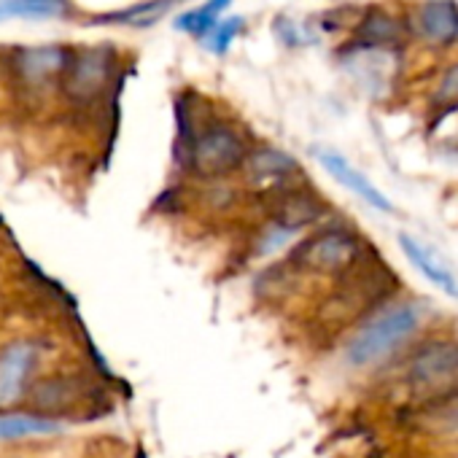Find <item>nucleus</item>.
I'll return each mask as SVG.
<instances>
[{
    "mask_svg": "<svg viewBox=\"0 0 458 458\" xmlns=\"http://www.w3.org/2000/svg\"><path fill=\"white\" fill-rule=\"evenodd\" d=\"M445 412H447V428H453V431L458 434V399H455Z\"/></svg>",
    "mask_w": 458,
    "mask_h": 458,
    "instance_id": "obj_20",
    "label": "nucleus"
},
{
    "mask_svg": "<svg viewBox=\"0 0 458 458\" xmlns=\"http://www.w3.org/2000/svg\"><path fill=\"white\" fill-rule=\"evenodd\" d=\"M246 28V22H243V17H229V20H218L216 22V28L205 36V47H208V52H213V55H226L229 52V47H233V41L241 36V30Z\"/></svg>",
    "mask_w": 458,
    "mask_h": 458,
    "instance_id": "obj_18",
    "label": "nucleus"
},
{
    "mask_svg": "<svg viewBox=\"0 0 458 458\" xmlns=\"http://www.w3.org/2000/svg\"><path fill=\"white\" fill-rule=\"evenodd\" d=\"M106 81H108V57L103 52H87L73 63L65 89L79 100H89L106 87Z\"/></svg>",
    "mask_w": 458,
    "mask_h": 458,
    "instance_id": "obj_9",
    "label": "nucleus"
},
{
    "mask_svg": "<svg viewBox=\"0 0 458 458\" xmlns=\"http://www.w3.org/2000/svg\"><path fill=\"white\" fill-rule=\"evenodd\" d=\"M359 36H361V41L369 44V47H386V44L399 41L402 25H399L394 17L383 14V12H375V14H369V17L364 20V25L359 28Z\"/></svg>",
    "mask_w": 458,
    "mask_h": 458,
    "instance_id": "obj_16",
    "label": "nucleus"
},
{
    "mask_svg": "<svg viewBox=\"0 0 458 458\" xmlns=\"http://www.w3.org/2000/svg\"><path fill=\"white\" fill-rule=\"evenodd\" d=\"M420 324V310L410 302L386 308L367 327H361L345 348V359L353 367H372L388 359L399 345H404Z\"/></svg>",
    "mask_w": 458,
    "mask_h": 458,
    "instance_id": "obj_1",
    "label": "nucleus"
},
{
    "mask_svg": "<svg viewBox=\"0 0 458 458\" xmlns=\"http://www.w3.org/2000/svg\"><path fill=\"white\" fill-rule=\"evenodd\" d=\"M434 106L439 111H445V114L458 108V63L445 71V76H442V81H439V87L434 92Z\"/></svg>",
    "mask_w": 458,
    "mask_h": 458,
    "instance_id": "obj_19",
    "label": "nucleus"
},
{
    "mask_svg": "<svg viewBox=\"0 0 458 458\" xmlns=\"http://www.w3.org/2000/svg\"><path fill=\"white\" fill-rule=\"evenodd\" d=\"M170 4H173V0H146V4H138L132 9L98 17L95 25H148V22L159 20L170 9Z\"/></svg>",
    "mask_w": 458,
    "mask_h": 458,
    "instance_id": "obj_15",
    "label": "nucleus"
},
{
    "mask_svg": "<svg viewBox=\"0 0 458 458\" xmlns=\"http://www.w3.org/2000/svg\"><path fill=\"white\" fill-rule=\"evenodd\" d=\"M68 9L65 0H0V22L6 20H57Z\"/></svg>",
    "mask_w": 458,
    "mask_h": 458,
    "instance_id": "obj_12",
    "label": "nucleus"
},
{
    "mask_svg": "<svg viewBox=\"0 0 458 458\" xmlns=\"http://www.w3.org/2000/svg\"><path fill=\"white\" fill-rule=\"evenodd\" d=\"M359 259V241L343 229H327V233L305 241L297 249V262L316 273H345Z\"/></svg>",
    "mask_w": 458,
    "mask_h": 458,
    "instance_id": "obj_4",
    "label": "nucleus"
},
{
    "mask_svg": "<svg viewBox=\"0 0 458 458\" xmlns=\"http://www.w3.org/2000/svg\"><path fill=\"white\" fill-rule=\"evenodd\" d=\"M41 348L36 340H14L0 348V410L17 404L36 372Z\"/></svg>",
    "mask_w": 458,
    "mask_h": 458,
    "instance_id": "obj_5",
    "label": "nucleus"
},
{
    "mask_svg": "<svg viewBox=\"0 0 458 458\" xmlns=\"http://www.w3.org/2000/svg\"><path fill=\"white\" fill-rule=\"evenodd\" d=\"M65 63H68V57L60 47H38V49H28L20 55L22 76L30 81H41L47 76H55L57 71L65 68Z\"/></svg>",
    "mask_w": 458,
    "mask_h": 458,
    "instance_id": "obj_13",
    "label": "nucleus"
},
{
    "mask_svg": "<svg viewBox=\"0 0 458 458\" xmlns=\"http://www.w3.org/2000/svg\"><path fill=\"white\" fill-rule=\"evenodd\" d=\"M318 213H321V205L313 197L300 194V191H292V194L281 197L278 199V208L273 210L276 226H284V229H289V233H297L300 226L316 221Z\"/></svg>",
    "mask_w": 458,
    "mask_h": 458,
    "instance_id": "obj_11",
    "label": "nucleus"
},
{
    "mask_svg": "<svg viewBox=\"0 0 458 458\" xmlns=\"http://www.w3.org/2000/svg\"><path fill=\"white\" fill-rule=\"evenodd\" d=\"M407 383L418 394L447 391L458 383V343H428L410 359Z\"/></svg>",
    "mask_w": 458,
    "mask_h": 458,
    "instance_id": "obj_2",
    "label": "nucleus"
},
{
    "mask_svg": "<svg viewBox=\"0 0 458 458\" xmlns=\"http://www.w3.org/2000/svg\"><path fill=\"white\" fill-rule=\"evenodd\" d=\"M399 246H402L404 257L410 259V265L428 284H434L447 297H455L458 300V276L453 273V267L442 259V254L437 249H431L428 243H423V241H418L412 235H399Z\"/></svg>",
    "mask_w": 458,
    "mask_h": 458,
    "instance_id": "obj_7",
    "label": "nucleus"
},
{
    "mask_svg": "<svg viewBox=\"0 0 458 458\" xmlns=\"http://www.w3.org/2000/svg\"><path fill=\"white\" fill-rule=\"evenodd\" d=\"M249 170L254 178H281V175H289L297 170V162L284 154V151H276V148H265V151H257L249 162Z\"/></svg>",
    "mask_w": 458,
    "mask_h": 458,
    "instance_id": "obj_17",
    "label": "nucleus"
},
{
    "mask_svg": "<svg viewBox=\"0 0 458 458\" xmlns=\"http://www.w3.org/2000/svg\"><path fill=\"white\" fill-rule=\"evenodd\" d=\"M63 426L55 418L38 415V412H6L0 415V442H17L30 437H47L60 434Z\"/></svg>",
    "mask_w": 458,
    "mask_h": 458,
    "instance_id": "obj_10",
    "label": "nucleus"
},
{
    "mask_svg": "<svg viewBox=\"0 0 458 458\" xmlns=\"http://www.w3.org/2000/svg\"><path fill=\"white\" fill-rule=\"evenodd\" d=\"M418 33L434 47H450L458 41V6L453 0H428L418 12Z\"/></svg>",
    "mask_w": 458,
    "mask_h": 458,
    "instance_id": "obj_8",
    "label": "nucleus"
},
{
    "mask_svg": "<svg viewBox=\"0 0 458 458\" xmlns=\"http://www.w3.org/2000/svg\"><path fill=\"white\" fill-rule=\"evenodd\" d=\"M316 157H318V162H321V167L337 181V183H343L348 191H353L359 199H364L369 208H375V210H380V213H394V202L361 173V170H356L343 154H337V151H329V148H318L316 151Z\"/></svg>",
    "mask_w": 458,
    "mask_h": 458,
    "instance_id": "obj_6",
    "label": "nucleus"
},
{
    "mask_svg": "<svg viewBox=\"0 0 458 458\" xmlns=\"http://www.w3.org/2000/svg\"><path fill=\"white\" fill-rule=\"evenodd\" d=\"M243 157H246L243 140L226 127H210V130L199 132L189 151L191 167L205 178L235 170L243 162Z\"/></svg>",
    "mask_w": 458,
    "mask_h": 458,
    "instance_id": "obj_3",
    "label": "nucleus"
},
{
    "mask_svg": "<svg viewBox=\"0 0 458 458\" xmlns=\"http://www.w3.org/2000/svg\"><path fill=\"white\" fill-rule=\"evenodd\" d=\"M229 4H233V0H208L205 6L181 14V17L175 20V30H186V33H191V36L205 38V36L216 28V22L221 20V12H224Z\"/></svg>",
    "mask_w": 458,
    "mask_h": 458,
    "instance_id": "obj_14",
    "label": "nucleus"
}]
</instances>
